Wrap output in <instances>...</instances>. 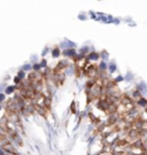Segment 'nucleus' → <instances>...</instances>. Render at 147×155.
Masks as SVG:
<instances>
[{"label": "nucleus", "instance_id": "1", "mask_svg": "<svg viewBox=\"0 0 147 155\" xmlns=\"http://www.w3.org/2000/svg\"><path fill=\"white\" fill-rule=\"evenodd\" d=\"M12 91H13V87H9V89L6 90V92H7V93H12Z\"/></svg>", "mask_w": 147, "mask_h": 155}]
</instances>
